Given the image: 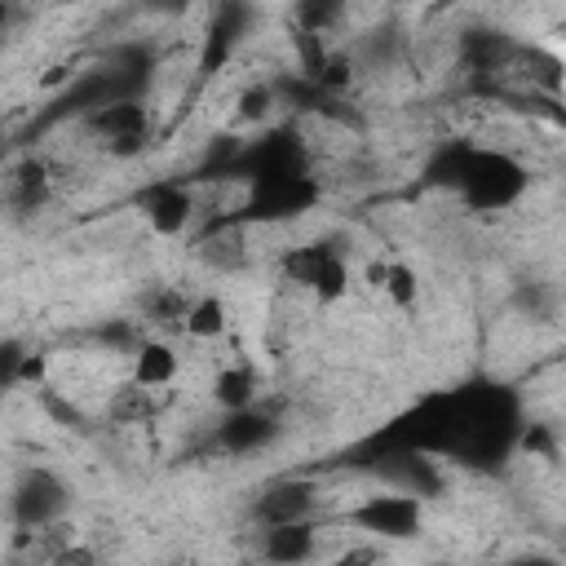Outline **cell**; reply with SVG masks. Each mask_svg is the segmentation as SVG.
I'll use <instances>...</instances> for the list:
<instances>
[{"instance_id":"16","label":"cell","mask_w":566,"mask_h":566,"mask_svg":"<svg viewBox=\"0 0 566 566\" xmlns=\"http://www.w3.org/2000/svg\"><path fill=\"white\" fill-rule=\"evenodd\" d=\"M226 327H230L226 301H221V296H195V305H190V314H186V336H195V340H217V336H226Z\"/></svg>"},{"instance_id":"12","label":"cell","mask_w":566,"mask_h":566,"mask_svg":"<svg viewBox=\"0 0 566 566\" xmlns=\"http://www.w3.org/2000/svg\"><path fill=\"white\" fill-rule=\"evenodd\" d=\"M177 349L168 345V340H142L137 349H133V380L142 385V389H164V385H172L177 380Z\"/></svg>"},{"instance_id":"26","label":"cell","mask_w":566,"mask_h":566,"mask_svg":"<svg viewBox=\"0 0 566 566\" xmlns=\"http://www.w3.org/2000/svg\"><path fill=\"white\" fill-rule=\"evenodd\" d=\"M513 566H557V562H548V557H522V562H513Z\"/></svg>"},{"instance_id":"7","label":"cell","mask_w":566,"mask_h":566,"mask_svg":"<svg viewBox=\"0 0 566 566\" xmlns=\"http://www.w3.org/2000/svg\"><path fill=\"white\" fill-rule=\"evenodd\" d=\"M53 195V168L44 155H22L4 172V203L13 212H40Z\"/></svg>"},{"instance_id":"20","label":"cell","mask_w":566,"mask_h":566,"mask_svg":"<svg viewBox=\"0 0 566 566\" xmlns=\"http://www.w3.org/2000/svg\"><path fill=\"white\" fill-rule=\"evenodd\" d=\"M349 84H354V57L340 53V49H332V57L323 62V71L314 75V88H323V93H345Z\"/></svg>"},{"instance_id":"25","label":"cell","mask_w":566,"mask_h":566,"mask_svg":"<svg viewBox=\"0 0 566 566\" xmlns=\"http://www.w3.org/2000/svg\"><path fill=\"white\" fill-rule=\"evenodd\" d=\"M380 562V548L376 544H354V548H345L332 566H376Z\"/></svg>"},{"instance_id":"17","label":"cell","mask_w":566,"mask_h":566,"mask_svg":"<svg viewBox=\"0 0 566 566\" xmlns=\"http://www.w3.org/2000/svg\"><path fill=\"white\" fill-rule=\"evenodd\" d=\"M513 53V44L504 35H491V31H478V35H464V57L473 71H495L504 57Z\"/></svg>"},{"instance_id":"19","label":"cell","mask_w":566,"mask_h":566,"mask_svg":"<svg viewBox=\"0 0 566 566\" xmlns=\"http://www.w3.org/2000/svg\"><path fill=\"white\" fill-rule=\"evenodd\" d=\"M190 296L186 292H177V287H159L150 301H146V314H150V323H159V327H186V314H190Z\"/></svg>"},{"instance_id":"15","label":"cell","mask_w":566,"mask_h":566,"mask_svg":"<svg viewBox=\"0 0 566 566\" xmlns=\"http://www.w3.org/2000/svg\"><path fill=\"white\" fill-rule=\"evenodd\" d=\"M155 411H159V402H155L150 389H142L137 380L119 385V389L111 394V402H106V416H111L115 424H142V420H150Z\"/></svg>"},{"instance_id":"18","label":"cell","mask_w":566,"mask_h":566,"mask_svg":"<svg viewBox=\"0 0 566 566\" xmlns=\"http://www.w3.org/2000/svg\"><path fill=\"white\" fill-rule=\"evenodd\" d=\"M345 18V9L336 4V0H305V4H296V31L301 35H327V27H336Z\"/></svg>"},{"instance_id":"1","label":"cell","mask_w":566,"mask_h":566,"mask_svg":"<svg viewBox=\"0 0 566 566\" xmlns=\"http://www.w3.org/2000/svg\"><path fill=\"white\" fill-rule=\"evenodd\" d=\"M424 181L455 190L473 212H504L531 190V172L522 159H513L509 150L469 146V142H447L429 159Z\"/></svg>"},{"instance_id":"8","label":"cell","mask_w":566,"mask_h":566,"mask_svg":"<svg viewBox=\"0 0 566 566\" xmlns=\"http://www.w3.org/2000/svg\"><path fill=\"white\" fill-rule=\"evenodd\" d=\"M88 133H97L102 150L115 146V142H128V137H150V111L133 97H119V102H97L88 111Z\"/></svg>"},{"instance_id":"21","label":"cell","mask_w":566,"mask_h":566,"mask_svg":"<svg viewBox=\"0 0 566 566\" xmlns=\"http://www.w3.org/2000/svg\"><path fill=\"white\" fill-rule=\"evenodd\" d=\"M522 62H526V75H531L535 84H544V88H562L566 66H562L553 53H544V49H522Z\"/></svg>"},{"instance_id":"9","label":"cell","mask_w":566,"mask_h":566,"mask_svg":"<svg viewBox=\"0 0 566 566\" xmlns=\"http://www.w3.org/2000/svg\"><path fill=\"white\" fill-rule=\"evenodd\" d=\"M279 438V420L261 407H248V411H230L221 424H217V442L230 451V455H248V451H261Z\"/></svg>"},{"instance_id":"27","label":"cell","mask_w":566,"mask_h":566,"mask_svg":"<svg viewBox=\"0 0 566 566\" xmlns=\"http://www.w3.org/2000/svg\"><path fill=\"white\" fill-rule=\"evenodd\" d=\"M433 566H451V562H433Z\"/></svg>"},{"instance_id":"2","label":"cell","mask_w":566,"mask_h":566,"mask_svg":"<svg viewBox=\"0 0 566 566\" xmlns=\"http://www.w3.org/2000/svg\"><path fill=\"white\" fill-rule=\"evenodd\" d=\"M279 270H283L287 283L305 287V292H310L314 301H323V305H332V301H340V296L349 292V265H345V256H340L336 248H327V243L287 248V252L279 256Z\"/></svg>"},{"instance_id":"22","label":"cell","mask_w":566,"mask_h":566,"mask_svg":"<svg viewBox=\"0 0 566 566\" xmlns=\"http://www.w3.org/2000/svg\"><path fill=\"white\" fill-rule=\"evenodd\" d=\"M270 106H274V88L270 84H252V88L239 93V115L243 119H265Z\"/></svg>"},{"instance_id":"14","label":"cell","mask_w":566,"mask_h":566,"mask_svg":"<svg viewBox=\"0 0 566 566\" xmlns=\"http://www.w3.org/2000/svg\"><path fill=\"white\" fill-rule=\"evenodd\" d=\"M212 402H217L226 416L256 407V371H252V367H221V371L212 376Z\"/></svg>"},{"instance_id":"4","label":"cell","mask_w":566,"mask_h":566,"mask_svg":"<svg viewBox=\"0 0 566 566\" xmlns=\"http://www.w3.org/2000/svg\"><path fill=\"white\" fill-rule=\"evenodd\" d=\"M424 522V500L411 491H376L349 509V526L376 535V539H416Z\"/></svg>"},{"instance_id":"6","label":"cell","mask_w":566,"mask_h":566,"mask_svg":"<svg viewBox=\"0 0 566 566\" xmlns=\"http://www.w3.org/2000/svg\"><path fill=\"white\" fill-rule=\"evenodd\" d=\"M318 509V486L305 478H283L274 486H265L252 504V517L270 531V526H292V522H310Z\"/></svg>"},{"instance_id":"10","label":"cell","mask_w":566,"mask_h":566,"mask_svg":"<svg viewBox=\"0 0 566 566\" xmlns=\"http://www.w3.org/2000/svg\"><path fill=\"white\" fill-rule=\"evenodd\" d=\"M142 212H146L155 234L177 239V234H186V226L195 217V195L186 186H155L142 195Z\"/></svg>"},{"instance_id":"24","label":"cell","mask_w":566,"mask_h":566,"mask_svg":"<svg viewBox=\"0 0 566 566\" xmlns=\"http://www.w3.org/2000/svg\"><path fill=\"white\" fill-rule=\"evenodd\" d=\"M53 566H102V557H97V548H93V544L71 539V544H62V548L53 553Z\"/></svg>"},{"instance_id":"23","label":"cell","mask_w":566,"mask_h":566,"mask_svg":"<svg viewBox=\"0 0 566 566\" xmlns=\"http://www.w3.org/2000/svg\"><path fill=\"white\" fill-rule=\"evenodd\" d=\"M44 376H49V354L31 349V354H22V363L13 367L9 380H18V385H44Z\"/></svg>"},{"instance_id":"11","label":"cell","mask_w":566,"mask_h":566,"mask_svg":"<svg viewBox=\"0 0 566 566\" xmlns=\"http://www.w3.org/2000/svg\"><path fill=\"white\" fill-rule=\"evenodd\" d=\"M314 531H318L314 522L270 526V531L261 535V557H265L270 566H301V562H310L314 548H318V535H314Z\"/></svg>"},{"instance_id":"13","label":"cell","mask_w":566,"mask_h":566,"mask_svg":"<svg viewBox=\"0 0 566 566\" xmlns=\"http://www.w3.org/2000/svg\"><path fill=\"white\" fill-rule=\"evenodd\" d=\"M367 279L385 292V301L389 305H398V310H411L416 301H420V279H416V270L407 265V261H376L371 270H367Z\"/></svg>"},{"instance_id":"3","label":"cell","mask_w":566,"mask_h":566,"mask_svg":"<svg viewBox=\"0 0 566 566\" xmlns=\"http://www.w3.org/2000/svg\"><path fill=\"white\" fill-rule=\"evenodd\" d=\"M318 203V177L310 172H283V177H256L248 181V199L239 208L243 221H283L301 217Z\"/></svg>"},{"instance_id":"5","label":"cell","mask_w":566,"mask_h":566,"mask_svg":"<svg viewBox=\"0 0 566 566\" xmlns=\"http://www.w3.org/2000/svg\"><path fill=\"white\" fill-rule=\"evenodd\" d=\"M66 509H71V486H66L53 469L35 464V469H27V473L18 478V486H13V522H18V526L44 531V526H53Z\"/></svg>"}]
</instances>
